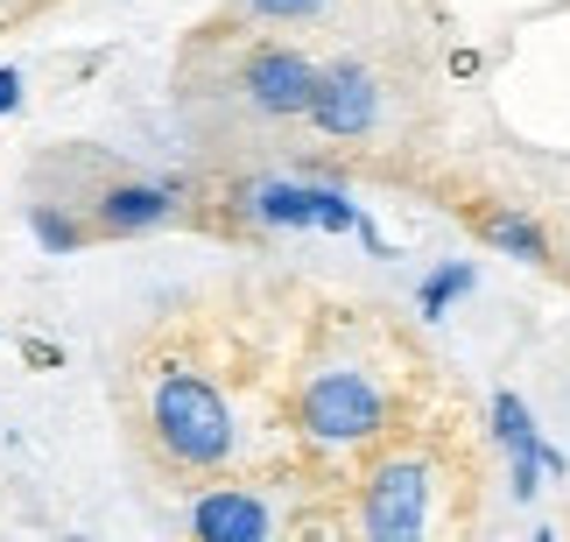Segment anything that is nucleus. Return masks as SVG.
<instances>
[{"label":"nucleus","mask_w":570,"mask_h":542,"mask_svg":"<svg viewBox=\"0 0 570 542\" xmlns=\"http://www.w3.org/2000/svg\"><path fill=\"white\" fill-rule=\"evenodd\" d=\"M141 444L156 451V465L177 472V480H212L239 451L233 395L190 353L148 359V374H141Z\"/></svg>","instance_id":"f257e3e1"},{"label":"nucleus","mask_w":570,"mask_h":542,"mask_svg":"<svg viewBox=\"0 0 570 542\" xmlns=\"http://www.w3.org/2000/svg\"><path fill=\"white\" fill-rule=\"evenodd\" d=\"M289 416H296V437L303 444H317V451H360V444L387 437L394 402H387V381L366 374L360 359H317V366H303Z\"/></svg>","instance_id":"f03ea898"},{"label":"nucleus","mask_w":570,"mask_h":542,"mask_svg":"<svg viewBox=\"0 0 570 542\" xmlns=\"http://www.w3.org/2000/svg\"><path fill=\"white\" fill-rule=\"evenodd\" d=\"M436 459L423 451H387V459L360 480V529L374 542H415L436 522Z\"/></svg>","instance_id":"7ed1b4c3"},{"label":"nucleus","mask_w":570,"mask_h":542,"mask_svg":"<svg viewBox=\"0 0 570 542\" xmlns=\"http://www.w3.org/2000/svg\"><path fill=\"white\" fill-rule=\"evenodd\" d=\"M317 127V135H332V141H360V135H374V120H381V85L366 63L353 57H338V63H324L317 71V92H311V114H303Z\"/></svg>","instance_id":"20e7f679"},{"label":"nucleus","mask_w":570,"mask_h":542,"mask_svg":"<svg viewBox=\"0 0 570 542\" xmlns=\"http://www.w3.org/2000/svg\"><path fill=\"white\" fill-rule=\"evenodd\" d=\"M239 92H247L254 114L268 120H296L311 114V92H317V63L296 57V50H247V63H239Z\"/></svg>","instance_id":"39448f33"},{"label":"nucleus","mask_w":570,"mask_h":542,"mask_svg":"<svg viewBox=\"0 0 570 542\" xmlns=\"http://www.w3.org/2000/svg\"><path fill=\"white\" fill-rule=\"evenodd\" d=\"M177 219V190L169 184H141V177H120L92 198V233L106 240H135V233H156Z\"/></svg>","instance_id":"423d86ee"},{"label":"nucleus","mask_w":570,"mask_h":542,"mask_svg":"<svg viewBox=\"0 0 570 542\" xmlns=\"http://www.w3.org/2000/svg\"><path fill=\"white\" fill-rule=\"evenodd\" d=\"M275 529V507L261 501V486H212L190 501V535L205 542H261Z\"/></svg>","instance_id":"0eeeda50"},{"label":"nucleus","mask_w":570,"mask_h":542,"mask_svg":"<svg viewBox=\"0 0 570 542\" xmlns=\"http://www.w3.org/2000/svg\"><path fill=\"white\" fill-rule=\"evenodd\" d=\"M332 184H275L261 177L239 190V211H247V226H317V205Z\"/></svg>","instance_id":"6e6552de"},{"label":"nucleus","mask_w":570,"mask_h":542,"mask_svg":"<svg viewBox=\"0 0 570 542\" xmlns=\"http://www.w3.org/2000/svg\"><path fill=\"white\" fill-rule=\"evenodd\" d=\"M472 233L487 247H500L508 262H529V268H542V262H557V247H550V233H542L529 211H514V205H493V211H472Z\"/></svg>","instance_id":"1a4fd4ad"},{"label":"nucleus","mask_w":570,"mask_h":542,"mask_svg":"<svg viewBox=\"0 0 570 542\" xmlns=\"http://www.w3.org/2000/svg\"><path fill=\"white\" fill-rule=\"evenodd\" d=\"M493 444L508 451H542V437H535V416H529V402L521 395H493Z\"/></svg>","instance_id":"9d476101"},{"label":"nucleus","mask_w":570,"mask_h":542,"mask_svg":"<svg viewBox=\"0 0 570 542\" xmlns=\"http://www.w3.org/2000/svg\"><path fill=\"white\" fill-rule=\"evenodd\" d=\"M465 289H472V268H465V262H444V268H436V275L423 282L415 311H423V317H444V311H451V303L465 296Z\"/></svg>","instance_id":"9b49d317"},{"label":"nucleus","mask_w":570,"mask_h":542,"mask_svg":"<svg viewBox=\"0 0 570 542\" xmlns=\"http://www.w3.org/2000/svg\"><path fill=\"white\" fill-rule=\"evenodd\" d=\"M29 226H36V240L50 247V254H71V247H85V240H92V226L63 219L57 205H36V211H29Z\"/></svg>","instance_id":"f8f14e48"},{"label":"nucleus","mask_w":570,"mask_h":542,"mask_svg":"<svg viewBox=\"0 0 570 542\" xmlns=\"http://www.w3.org/2000/svg\"><path fill=\"white\" fill-rule=\"evenodd\" d=\"M14 106H21V71H14V63H0V114H14Z\"/></svg>","instance_id":"ddd939ff"},{"label":"nucleus","mask_w":570,"mask_h":542,"mask_svg":"<svg viewBox=\"0 0 570 542\" xmlns=\"http://www.w3.org/2000/svg\"><path fill=\"white\" fill-rule=\"evenodd\" d=\"M296 14H317V0H296Z\"/></svg>","instance_id":"4468645a"}]
</instances>
